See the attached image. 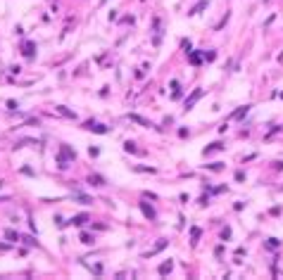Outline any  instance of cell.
I'll return each mask as SVG.
<instances>
[{
  "instance_id": "obj_1",
  "label": "cell",
  "mask_w": 283,
  "mask_h": 280,
  "mask_svg": "<svg viewBox=\"0 0 283 280\" xmlns=\"http://www.w3.org/2000/svg\"><path fill=\"white\" fill-rule=\"evenodd\" d=\"M200 97H202V90L197 88V90H195V93H193V95L188 97V100H186V109H193V105H195V102H197Z\"/></svg>"
},
{
  "instance_id": "obj_2",
  "label": "cell",
  "mask_w": 283,
  "mask_h": 280,
  "mask_svg": "<svg viewBox=\"0 0 283 280\" xmlns=\"http://www.w3.org/2000/svg\"><path fill=\"white\" fill-rule=\"evenodd\" d=\"M86 128H88V131H95V133H107V128H105V126L95 124V121H88V124H86Z\"/></svg>"
},
{
  "instance_id": "obj_3",
  "label": "cell",
  "mask_w": 283,
  "mask_h": 280,
  "mask_svg": "<svg viewBox=\"0 0 283 280\" xmlns=\"http://www.w3.org/2000/svg\"><path fill=\"white\" fill-rule=\"evenodd\" d=\"M140 211H143V214H145V216L150 218V221H152V218H155V211H152V207H148V204H145V202H140Z\"/></svg>"
},
{
  "instance_id": "obj_4",
  "label": "cell",
  "mask_w": 283,
  "mask_h": 280,
  "mask_svg": "<svg viewBox=\"0 0 283 280\" xmlns=\"http://www.w3.org/2000/svg\"><path fill=\"white\" fill-rule=\"evenodd\" d=\"M207 5H209V0H200V2H197V5H195V7L188 12V14H197V12H200V10H205Z\"/></svg>"
},
{
  "instance_id": "obj_5",
  "label": "cell",
  "mask_w": 283,
  "mask_h": 280,
  "mask_svg": "<svg viewBox=\"0 0 283 280\" xmlns=\"http://www.w3.org/2000/svg\"><path fill=\"white\" fill-rule=\"evenodd\" d=\"M128 119L131 121H136V124H140V126H150V121H145L143 116H138V114H128Z\"/></svg>"
},
{
  "instance_id": "obj_6",
  "label": "cell",
  "mask_w": 283,
  "mask_h": 280,
  "mask_svg": "<svg viewBox=\"0 0 283 280\" xmlns=\"http://www.w3.org/2000/svg\"><path fill=\"white\" fill-rule=\"evenodd\" d=\"M86 221H88V216H86V214H79V216L71 218V223H74V225H83Z\"/></svg>"
},
{
  "instance_id": "obj_7",
  "label": "cell",
  "mask_w": 283,
  "mask_h": 280,
  "mask_svg": "<svg viewBox=\"0 0 283 280\" xmlns=\"http://www.w3.org/2000/svg\"><path fill=\"white\" fill-rule=\"evenodd\" d=\"M169 271H171V261H167V264H162V266H159V273H162V276H164V273H169Z\"/></svg>"
},
{
  "instance_id": "obj_8",
  "label": "cell",
  "mask_w": 283,
  "mask_h": 280,
  "mask_svg": "<svg viewBox=\"0 0 283 280\" xmlns=\"http://www.w3.org/2000/svg\"><path fill=\"white\" fill-rule=\"evenodd\" d=\"M24 55H26V57H31V55H33V45H31V43L24 45Z\"/></svg>"
},
{
  "instance_id": "obj_9",
  "label": "cell",
  "mask_w": 283,
  "mask_h": 280,
  "mask_svg": "<svg viewBox=\"0 0 283 280\" xmlns=\"http://www.w3.org/2000/svg\"><path fill=\"white\" fill-rule=\"evenodd\" d=\"M91 183H93V185H105V181H102L100 176H91Z\"/></svg>"
},
{
  "instance_id": "obj_10",
  "label": "cell",
  "mask_w": 283,
  "mask_h": 280,
  "mask_svg": "<svg viewBox=\"0 0 283 280\" xmlns=\"http://www.w3.org/2000/svg\"><path fill=\"white\" fill-rule=\"evenodd\" d=\"M62 150H64V155H71V157H76L74 152H69V147H62ZM60 166H62V169L67 166V164H64V159H60Z\"/></svg>"
},
{
  "instance_id": "obj_11",
  "label": "cell",
  "mask_w": 283,
  "mask_h": 280,
  "mask_svg": "<svg viewBox=\"0 0 283 280\" xmlns=\"http://www.w3.org/2000/svg\"><path fill=\"white\" fill-rule=\"evenodd\" d=\"M79 202H81V204H93V199H91V197H83V195H79Z\"/></svg>"
},
{
  "instance_id": "obj_12",
  "label": "cell",
  "mask_w": 283,
  "mask_h": 280,
  "mask_svg": "<svg viewBox=\"0 0 283 280\" xmlns=\"http://www.w3.org/2000/svg\"><path fill=\"white\" fill-rule=\"evenodd\" d=\"M190 62H193V64H200V55H197V52H193V55H190Z\"/></svg>"
},
{
  "instance_id": "obj_13",
  "label": "cell",
  "mask_w": 283,
  "mask_h": 280,
  "mask_svg": "<svg viewBox=\"0 0 283 280\" xmlns=\"http://www.w3.org/2000/svg\"><path fill=\"white\" fill-rule=\"evenodd\" d=\"M81 242H86V245H91V242H93V237H91V235H81Z\"/></svg>"
},
{
  "instance_id": "obj_14",
  "label": "cell",
  "mask_w": 283,
  "mask_h": 280,
  "mask_svg": "<svg viewBox=\"0 0 283 280\" xmlns=\"http://www.w3.org/2000/svg\"><path fill=\"white\" fill-rule=\"evenodd\" d=\"M57 109H60V112H62L64 116H71V119H74V114H71V112H69V109H64V107H57Z\"/></svg>"
}]
</instances>
